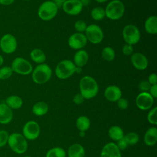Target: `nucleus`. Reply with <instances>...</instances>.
Wrapping results in <instances>:
<instances>
[{"mask_svg": "<svg viewBox=\"0 0 157 157\" xmlns=\"http://www.w3.org/2000/svg\"><path fill=\"white\" fill-rule=\"evenodd\" d=\"M131 61L132 66L137 70H145L148 65V61L147 57L139 52L134 53L131 55Z\"/></svg>", "mask_w": 157, "mask_h": 157, "instance_id": "nucleus-15", "label": "nucleus"}, {"mask_svg": "<svg viewBox=\"0 0 157 157\" xmlns=\"http://www.w3.org/2000/svg\"><path fill=\"white\" fill-rule=\"evenodd\" d=\"M66 0H53L52 1H53L55 2V4L56 5V6L58 7V8H61L63 4V3L66 1Z\"/></svg>", "mask_w": 157, "mask_h": 157, "instance_id": "nucleus-44", "label": "nucleus"}, {"mask_svg": "<svg viewBox=\"0 0 157 157\" xmlns=\"http://www.w3.org/2000/svg\"><path fill=\"white\" fill-rule=\"evenodd\" d=\"M117 104L118 108L121 110H126L129 105V103L128 100L124 98H120L117 101Z\"/></svg>", "mask_w": 157, "mask_h": 157, "instance_id": "nucleus-37", "label": "nucleus"}, {"mask_svg": "<svg viewBox=\"0 0 157 157\" xmlns=\"http://www.w3.org/2000/svg\"><path fill=\"white\" fill-rule=\"evenodd\" d=\"M85 99L83 97V96L79 93H77L75 94L74 97H73V99H72V101L75 104H77V105H80L81 104H82L84 101Z\"/></svg>", "mask_w": 157, "mask_h": 157, "instance_id": "nucleus-39", "label": "nucleus"}, {"mask_svg": "<svg viewBox=\"0 0 157 157\" xmlns=\"http://www.w3.org/2000/svg\"><path fill=\"white\" fill-rule=\"evenodd\" d=\"M144 144L149 147L155 145L157 142V128L155 126L150 127L144 136Z\"/></svg>", "mask_w": 157, "mask_h": 157, "instance_id": "nucleus-20", "label": "nucleus"}, {"mask_svg": "<svg viewBox=\"0 0 157 157\" xmlns=\"http://www.w3.org/2000/svg\"><path fill=\"white\" fill-rule=\"evenodd\" d=\"M75 124L77 128L79 130V131L85 132L90 128L91 123L88 117L85 115H81L77 118Z\"/></svg>", "mask_w": 157, "mask_h": 157, "instance_id": "nucleus-27", "label": "nucleus"}, {"mask_svg": "<svg viewBox=\"0 0 157 157\" xmlns=\"http://www.w3.org/2000/svg\"><path fill=\"white\" fill-rule=\"evenodd\" d=\"M15 0H0V4L2 6H9L14 2Z\"/></svg>", "mask_w": 157, "mask_h": 157, "instance_id": "nucleus-43", "label": "nucleus"}, {"mask_svg": "<svg viewBox=\"0 0 157 157\" xmlns=\"http://www.w3.org/2000/svg\"><path fill=\"white\" fill-rule=\"evenodd\" d=\"M13 118V110L9 107L4 102L0 103V124H7L12 121Z\"/></svg>", "mask_w": 157, "mask_h": 157, "instance_id": "nucleus-18", "label": "nucleus"}, {"mask_svg": "<svg viewBox=\"0 0 157 157\" xmlns=\"http://www.w3.org/2000/svg\"><path fill=\"white\" fill-rule=\"evenodd\" d=\"M100 157H121V153L114 142H108L102 147Z\"/></svg>", "mask_w": 157, "mask_h": 157, "instance_id": "nucleus-16", "label": "nucleus"}, {"mask_svg": "<svg viewBox=\"0 0 157 157\" xmlns=\"http://www.w3.org/2000/svg\"><path fill=\"white\" fill-rule=\"evenodd\" d=\"M116 144H117L118 148L120 149V151L125 150L128 147V146L126 141L124 139V137H123V138H122L120 140H118L117 143Z\"/></svg>", "mask_w": 157, "mask_h": 157, "instance_id": "nucleus-40", "label": "nucleus"}, {"mask_svg": "<svg viewBox=\"0 0 157 157\" xmlns=\"http://www.w3.org/2000/svg\"><path fill=\"white\" fill-rule=\"evenodd\" d=\"M122 36L124 42L130 45H135L140 39V32L139 28L132 24H129L123 29Z\"/></svg>", "mask_w": 157, "mask_h": 157, "instance_id": "nucleus-7", "label": "nucleus"}, {"mask_svg": "<svg viewBox=\"0 0 157 157\" xmlns=\"http://www.w3.org/2000/svg\"><path fill=\"white\" fill-rule=\"evenodd\" d=\"M89 55L88 52L83 49L77 50L73 58V63L75 66L83 67L88 63Z\"/></svg>", "mask_w": 157, "mask_h": 157, "instance_id": "nucleus-19", "label": "nucleus"}, {"mask_svg": "<svg viewBox=\"0 0 157 157\" xmlns=\"http://www.w3.org/2000/svg\"><path fill=\"white\" fill-rule=\"evenodd\" d=\"M58 8L52 1H45L39 6L37 15L42 20L49 21L57 15Z\"/></svg>", "mask_w": 157, "mask_h": 157, "instance_id": "nucleus-5", "label": "nucleus"}, {"mask_svg": "<svg viewBox=\"0 0 157 157\" xmlns=\"http://www.w3.org/2000/svg\"><path fill=\"white\" fill-rule=\"evenodd\" d=\"M7 144L12 151L18 155L25 153L28 147L26 138L22 134L18 132H13L9 134Z\"/></svg>", "mask_w": 157, "mask_h": 157, "instance_id": "nucleus-2", "label": "nucleus"}, {"mask_svg": "<svg viewBox=\"0 0 157 157\" xmlns=\"http://www.w3.org/2000/svg\"><path fill=\"white\" fill-rule=\"evenodd\" d=\"M48 105L44 101H39L35 103L32 107V112L37 117L45 115L48 111Z\"/></svg>", "mask_w": 157, "mask_h": 157, "instance_id": "nucleus-24", "label": "nucleus"}, {"mask_svg": "<svg viewBox=\"0 0 157 157\" xmlns=\"http://www.w3.org/2000/svg\"><path fill=\"white\" fill-rule=\"evenodd\" d=\"M24 1H31V0H24Z\"/></svg>", "mask_w": 157, "mask_h": 157, "instance_id": "nucleus-50", "label": "nucleus"}, {"mask_svg": "<svg viewBox=\"0 0 157 157\" xmlns=\"http://www.w3.org/2000/svg\"><path fill=\"white\" fill-rule=\"evenodd\" d=\"M147 120L153 125L157 124V107H154L148 112L147 114Z\"/></svg>", "mask_w": 157, "mask_h": 157, "instance_id": "nucleus-33", "label": "nucleus"}, {"mask_svg": "<svg viewBox=\"0 0 157 157\" xmlns=\"http://www.w3.org/2000/svg\"><path fill=\"white\" fill-rule=\"evenodd\" d=\"M4 63V58L1 55H0V67Z\"/></svg>", "mask_w": 157, "mask_h": 157, "instance_id": "nucleus-47", "label": "nucleus"}, {"mask_svg": "<svg viewBox=\"0 0 157 157\" xmlns=\"http://www.w3.org/2000/svg\"><path fill=\"white\" fill-rule=\"evenodd\" d=\"M13 71L10 66H5L0 68V80H4L10 78L13 74Z\"/></svg>", "mask_w": 157, "mask_h": 157, "instance_id": "nucleus-32", "label": "nucleus"}, {"mask_svg": "<svg viewBox=\"0 0 157 157\" xmlns=\"http://www.w3.org/2000/svg\"><path fill=\"white\" fill-rule=\"evenodd\" d=\"M4 102L12 110H17L20 109L23 104V101L21 98L17 95H11L8 96L5 99Z\"/></svg>", "mask_w": 157, "mask_h": 157, "instance_id": "nucleus-22", "label": "nucleus"}, {"mask_svg": "<svg viewBox=\"0 0 157 157\" xmlns=\"http://www.w3.org/2000/svg\"><path fill=\"white\" fill-rule=\"evenodd\" d=\"M95 1L99 3H104L107 2L108 0H95Z\"/></svg>", "mask_w": 157, "mask_h": 157, "instance_id": "nucleus-48", "label": "nucleus"}, {"mask_svg": "<svg viewBox=\"0 0 157 157\" xmlns=\"http://www.w3.org/2000/svg\"><path fill=\"white\" fill-rule=\"evenodd\" d=\"M33 81L39 85H42L49 81L52 75L51 67L46 63L38 64L32 71Z\"/></svg>", "mask_w": 157, "mask_h": 157, "instance_id": "nucleus-3", "label": "nucleus"}, {"mask_svg": "<svg viewBox=\"0 0 157 157\" xmlns=\"http://www.w3.org/2000/svg\"><path fill=\"white\" fill-rule=\"evenodd\" d=\"M101 55L104 60L110 62L114 59L115 57V52L112 47L107 46L102 49Z\"/></svg>", "mask_w": 157, "mask_h": 157, "instance_id": "nucleus-30", "label": "nucleus"}, {"mask_svg": "<svg viewBox=\"0 0 157 157\" xmlns=\"http://www.w3.org/2000/svg\"><path fill=\"white\" fill-rule=\"evenodd\" d=\"M144 28L145 31L150 34L157 33V17L156 15L150 16L145 21Z\"/></svg>", "mask_w": 157, "mask_h": 157, "instance_id": "nucleus-23", "label": "nucleus"}, {"mask_svg": "<svg viewBox=\"0 0 157 157\" xmlns=\"http://www.w3.org/2000/svg\"><path fill=\"white\" fill-rule=\"evenodd\" d=\"M78 135H79V136L80 137H84L85 136V132H84V131H80Z\"/></svg>", "mask_w": 157, "mask_h": 157, "instance_id": "nucleus-46", "label": "nucleus"}, {"mask_svg": "<svg viewBox=\"0 0 157 157\" xmlns=\"http://www.w3.org/2000/svg\"><path fill=\"white\" fill-rule=\"evenodd\" d=\"M75 66L73 61L63 59L56 65L55 70L56 76L61 80L67 79L75 73Z\"/></svg>", "mask_w": 157, "mask_h": 157, "instance_id": "nucleus-6", "label": "nucleus"}, {"mask_svg": "<svg viewBox=\"0 0 157 157\" xmlns=\"http://www.w3.org/2000/svg\"><path fill=\"white\" fill-rule=\"evenodd\" d=\"M87 39L83 33H75L71 35L68 39L69 46L74 50H81L87 44Z\"/></svg>", "mask_w": 157, "mask_h": 157, "instance_id": "nucleus-14", "label": "nucleus"}, {"mask_svg": "<svg viewBox=\"0 0 157 157\" xmlns=\"http://www.w3.org/2000/svg\"><path fill=\"white\" fill-rule=\"evenodd\" d=\"M66 154L68 157H85V150L82 145L75 143L69 147Z\"/></svg>", "mask_w": 157, "mask_h": 157, "instance_id": "nucleus-21", "label": "nucleus"}, {"mask_svg": "<svg viewBox=\"0 0 157 157\" xmlns=\"http://www.w3.org/2000/svg\"><path fill=\"white\" fill-rule=\"evenodd\" d=\"M108 135L112 140L116 142L123 138L124 136L123 129L117 125H114L110 127L108 131Z\"/></svg>", "mask_w": 157, "mask_h": 157, "instance_id": "nucleus-26", "label": "nucleus"}, {"mask_svg": "<svg viewBox=\"0 0 157 157\" xmlns=\"http://www.w3.org/2000/svg\"><path fill=\"white\" fill-rule=\"evenodd\" d=\"M121 96L122 91L117 85H109L104 90V96L110 102H117Z\"/></svg>", "mask_w": 157, "mask_h": 157, "instance_id": "nucleus-17", "label": "nucleus"}, {"mask_svg": "<svg viewBox=\"0 0 157 157\" xmlns=\"http://www.w3.org/2000/svg\"><path fill=\"white\" fill-rule=\"evenodd\" d=\"M147 81L149 82V83L151 85L157 84V75H156V74L155 73L150 74L148 76Z\"/></svg>", "mask_w": 157, "mask_h": 157, "instance_id": "nucleus-41", "label": "nucleus"}, {"mask_svg": "<svg viewBox=\"0 0 157 157\" xmlns=\"http://www.w3.org/2000/svg\"><path fill=\"white\" fill-rule=\"evenodd\" d=\"M125 11L124 5L120 0H112L105 9V17L112 20H118L123 17Z\"/></svg>", "mask_w": 157, "mask_h": 157, "instance_id": "nucleus-4", "label": "nucleus"}, {"mask_svg": "<svg viewBox=\"0 0 157 157\" xmlns=\"http://www.w3.org/2000/svg\"><path fill=\"white\" fill-rule=\"evenodd\" d=\"M88 41L93 44L101 43L104 39V33L101 28L96 24L87 26L84 34Z\"/></svg>", "mask_w": 157, "mask_h": 157, "instance_id": "nucleus-9", "label": "nucleus"}, {"mask_svg": "<svg viewBox=\"0 0 157 157\" xmlns=\"http://www.w3.org/2000/svg\"><path fill=\"white\" fill-rule=\"evenodd\" d=\"M10 67L13 72L23 75H29L33 70L31 63L21 57L15 58L12 61Z\"/></svg>", "mask_w": 157, "mask_h": 157, "instance_id": "nucleus-8", "label": "nucleus"}, {"mask_svg": "<svg viewBox=\"0 0 157 157\" xmlns=\"http://www.w3.org/2000/svg\"><path fill=\"white\" fill-rule=\"evenodd\" d=\"M40 134V126L38 123L34 120H30L25 123L22 128V134L26 140H36L39 137Z\"/></svg>", "mask_w": 157, "mask_h": 157, "instance_id": "nucleus-10", "label": "nucleus"}, {"mask_svg": "<svg viewBox=\"0 0 157 157\" xmlns=\"http://www.w3.org/2000/svg\"><path fill=\"white\" fill-rule=\"evenodd\" d=\"M150 86L151 85L147 80H143L139 83L138 88L141 92H148L150 88Z\"/></svg>", "mask_w": 157, "mask_h": 157, "instance_id": "nucleus-36", "label": "nucleus"}, {"mask_svg": "<svg viewBox=\"0 0 157 157\" xmlns=\"http://www.w3.org/2000/svg\"><path fill=\"white\" fill-rule=\"evenodd\" d=\"M17 40L11 34H6L0 39V48L6 54H12L17 48Z\"/></svg>", "mask_w": 157, "mask_h": 157, "instance_id": "nucleus-11", "label": "nucleus"}, {"mask_svg": "<svg viewBox=\"0 0 157 157\" xmlns=\"http://www.w3.org/2000/svg\"><path fill=\"white\" fill-rule=\"evenodd\" d=\"M90 15L91 18L96 21L102 20L105 17V9L101 7H96L91 10Z\"/></svg>", "mask_w": 157, "mask_h": 157, "instance_id": "nucleus-29", "label": "nucleus"}, {"mask_svg": "<svg viewBox=\"0 0 157 157\" xmlns=\"http://www.w3.org/2000/svg\"><path fill=\"white\" fill-rule=\"evenodd\" d=\"M23 157H31V156H25Z\"/></svg>", "mask_w": 157, "mask_h": 157, "instance_id": "nucleus-49", "label": "nucleus"}, {"mask_svg": "<svg viewBox=\"0 0 157 157\" xmlns=\"http://www.w3.org/2000/svg\"><path fill=\"white\" fill-rule=\"evenodd\" d=\"M80 93L85 99L94 98L98 93L99 86L96 80L90 75L83 76L79 82Z\"/></svg>", "mask_w": 157, "mask_h": 157, "instance_id": "nucleus-1", "label": "nucleus"}, {"mask_svg": "<svg viewBox=\"0 0 157 157\" xmlns=\"http://www.w3.org/2000/svg\"><path fill=\"white\" fill-rule=\"evenodd\" d=\"M82 67H78V66H75V73L80 74V73L82 72Z\"/></svg>", "mask_w": 157, "mask_h": 157, "instance_id": "nucleus-45", "label": "nucleus"}, {"mask_svg": "<svg viewBox=\"0 0 157 157\" xmlns=\"http://www.w3.org/2000/svg\"><path fill=\"white\" fill-rule=\"evenodd\" d=\"M136 105L140 110L150 109L154 103V98L148 92H140L136 98Z\"/></svg>", "mask_w": 157, "mask_h": 157, "instance_id": "nucleus-12", "label": "nucleus"}, {"mask_svg": "<svg viewBox=\"0 0 157 157\" xmlns=\"http://www.w3.org/2000/svg\"><path fill=\"white\" fill-rule=\"evenodd\" d=\"M133 51H134V48L132 45L126 44L122 47V52L126 56L131 55L133 53Z\"/></svg>", "mask_w": 157, "mask_h": 157, "instance_id": "nucleus-38", "label": "nucleus"}, {"mask_svg": "<svg viewBox=\"0 0 157 157\" xmlns=\"http://www.w3.org/2000/svg\"><path fill=\"white\" fill-rule=\"evenodd\" d=\"M150 94L155 99L157 98V84L151 85L150 88L148 91Z\"/></svg>", "mask_w": 157, "mask_h": 157, "instance_id": "nucleus-42", "label": "nucleus"}, {"mask_svg": "<svg viewBox=\"0 0 157 157\" xmlns=\"http://www.w3.org/2000/svg\"><path fill=\"white\" fill-rule=\"evenodd\" d=\"M87 28V25L85 21L82 20H78L76 21L74 23V28L77 33H83Z\"/></svg>", "mask_w": 157, "mask_h": 157, "instance_id": "nucleus-34", "label": "nucleus"}, {"mask_svg": "<svg viewBox=\"0 0 157 157\" xmlns=\"http://www.w3.org/2000/svg\"><path fill=\"white\" fill-rule=\"evenodd\" d=\"M66 151L63 148L55 147L47 152L45 157H66Z\"/></svg>", "mask_w": 157, "mask_h": 157, "instance_id": "nucleus-28", "label": "nucleus"}, {"mask_svg": "<svg viewBox=\"0 0 157 157\" xmlns=\"http://www.w3.org/2000/svg\"><path fill=\"white\" fill-rule=\"evenodd\" d=\"M61 8L67 15H77L82 11L83 3L80 0H66Z\"/></svg>", "mask_w": 157, "mask_h": 157, "instance_id": "nucleus-13", "label": "nucleus"}, {"mask_svg": "<svg viewBox=\"0 0 157 157\" xmlns=\"http://www.w3.org/2000/svg\"><path fill=\"white\" fill-rule=\"evenodd\" d=\"M31 60L37 64H42L46 60V55L43 50L40 48H34L29 53Z\"/></svg>", "mask_w": 157, "mask_h": 157, "instance_id": "nucleus-25", "label": "nucleus"}, {"mask_svg": "<svg viewBox=\"0 0 157 157\" xmlns=\"http://www.w3.org/2000/svg\"><path fill=\"white\" fill-rule=\"evenodd\" d=\"M124 139L128 145H134L138 143L139 136L135 132H129L124 136Z\"/></svg>", "mask_w": 157, "mask_h": 157, "instance_id": "nucleus-31", "label": "nucleus"}, {"mask_svg": "<svg viewBox=\"0 0 157 157\" xmlns=\"http://www.w3.org/2000/svg\"><path fill=\"white\" fill-rule=\"evenodd\" d=\"M9 134L7 131L4 129L0 130V148L4 147L7 144Z\"/></svg>", "mask_w": 157, "mask_h": 157, "instance_id": "nucleus-35", "label": "nucleus"}]
</instances>
